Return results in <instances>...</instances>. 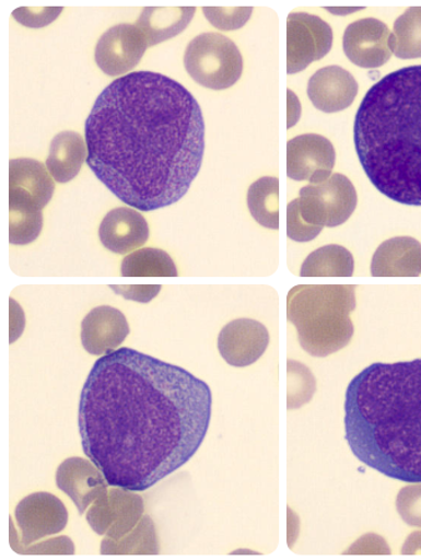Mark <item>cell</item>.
<instances>
[{
  "mask_svg": "<svg viewBox=\"0 0 421 560\" xmlns=\"http://www.w3.org/2000/svg\"><path fill=\"white\" fill-rule=\"evenodd\" d=\"M324 228L311 226L300 215L297 202L293 200L286 209V235L295 243H309Z\"/></svg>",
  "mask_w": 421,
  "mask_h": 560,
  "instance_id": "1f68e13d",
  "label": "cell"
},
{
  "mask_svg": "<svg viewBox=\"0 0 421 560\" xmlns=\"http://www.w3.org/2000/svg\"><path fill=\"white\" fill-rule=\"evenodd\" d=\"M148 47L145 34L137 24L115 25L98 39L95 61L106 75L120 77L140 63Z\"/></svg>",
  "mask_w": 421,
  "mask_h": 560,
  "instance_id": "30bf717a",
  "label": "cell"
},
{
  "mask_svg": "<svg viewBox=\"0 0 421 560\" xmlns=\"http://www.w3.org/2000/svg\"><path fill=\"white\" fill-rule=\"evenodd\" d=\"M330 14L335 15H349L360 11H363V7H327L325 8Z\"/></svg>",
  "mask_w": 421,
  "mask_h": 560,
  "instance_id": "74e56055",
  "label": "cell"
},
{
  "mask_svg": "<svg viewBox=\"0 0 421 560\" xmlns=\"http://www.w3.org/2000/svg\"><path fill=\"white\" fill-rule=\"evenodd\" d=\"M336 164V150L331 142L318 135H303L286 144V175L295 182L311 185L325 183Z\"/></svg>",
  "mask_w": 421,
  "mask_h": 560,
  "instance_id": "8fae6325",
  "label": "cell"
},
{
  "mask_svg": "<svg viewBox=\"0 0 421 560\" xmlns=\"http://www.w3.org/2000/svg\"><path fill=\"white\" fill-rule=\"evenodd\" d=\"M286 96H289V102H286V105H289V113H286V118H289V120H286V127L291 129L301 119L302 105L297 95H295L291 89L286 92Z\"/></svg>",
  "mask_w": 421,
  "mask_h": 560,
  "instance_id": "d590c367",
  "label": "cell"
},
{
  "mask_svg": "<svg viewBox=\"0 0 421 560\" xmlns=\"http://www.w3.org/2000/svg\"><path fill=\"white\" fill-rule=\"evenodd\" d=\"M98 236L107 250L130 254L148 242V221L133 208L114 209L103 219Z\"/></svg>",
  "mask_w": 421,
  "mask_h": 560,
  "instance_id": "ac0fdd59",
  "label": "cell"
},
{
  "mask_svg": "<svg viewBox=\"0 0 421 560\" xmlns=\"http://www.w3.org/2000/svg\"><path fill=\"white\" fill-rule=\"evenodd\" d=\"M355 305L354 284H300L286 298V317L297 328L302 349L324 359L351 342Z\"/></svg>",
  "mask_w": 421,
  "mask_h": 560,
  "instance_id": "5b68a950",
  "label": "cell"
},
{
  "mask_svg": "<svg viewBox=\"0 0 421 560\" xmlns=\"http://www.w3.org/2000/svg\"><path fill=\"white\" fill-rule=\"evenodd\" d=\"M397 511L408 526L421 528V482L401 488L397 497Z\"/></svg>",
  "mask_w": 421,
  "mask_h": 560,
  "instance_id": "f546056e",
  "label": "cell"
},
{
  "mask_svg": "<svg viewBox=\"0 0 421 560\" xmlns=\"http://www.w3.org/2000/svg\"><path fill=\"white\" fill-rule=\"evenodd\" d=\"M270 334L265 325L250 318H238L222 328L218 348L231 366L244 369L262 358Z\"/></svg>",
  "mask_w": 421,
  "mask_h": 560,
  "instance_id": "5bb4252c",
  "label": "cell"
},
{
  "mask_svg": "<svg viewBox=\"0 0 421 560\" xmlns=\"http://www.w3.org/2000/svg\"><path fill=\"white\" fill-rule=\"evenodd\" d=\"M389 47L400 59L421 58V7H411L394 23Z\"/></svg>",
  "mask_w": 421,
  "mask_h": 560,
  "instance_id": "4316f807",
  "label": "cell"
},
{
  "mask_svg": "<svg viewBox=\"0 0 421 560\" xmlns=\"http://www.w3.org/2000/svg\"><path fill=\"white\" fill-rule=\"evenodd\" d=\"M15 523L20 537L11 522V546L17 553L34 541L58 535L65 529L68 511L58 497L47 492L33 493L17 503Z\"/></svg>",
  "mask_w": 421,
  "mask_h": 560,
  "instance_id": "52a82bcc",
  "label": "cell"
},
{
  "mask_svg": "<svg viewBox=\"0 0 421 560\" xmlns=\"http://www.w3.org/2000/svg\"><path fill=\"white\" fill-rule=\"evenodd\" d=\"M109 288L124 299L141 302V304H148L154 300L161 290L160 284H125V287L114 284Z\"/></svg>",
  "mask_w": 421,
  "mask_h": 560,
  "instance_id": "836d02e7",
  "label": "cell"
},
{
  "mask_svg": "<svg viewBox=\"0 0 421 560\" xmlns=\"http://www.w3.org/2000/svg\"><path fill=\"white\" fill-rule=\"evenodd\" d=\"M354 142L376 190L421 207V66L393 71L370 89L355 115Z\"/></svg>",
  "mask_w": 421,
  "mask_h": 560,
  "instance_id": "277c9868",
  "label": "cell"
},
{
  "mask_svg": "<svg viewBox=\"0 0 421 560\" xmlns=\"http://www.w3.org/2000/svg\"><path fill=\"white\" fill-rule=\"evenodd\" d=\"M250 215L267 229H280V182L265 176L250 185L247 194Z\"/></svg>",
  "mask_w": 421,
  "mask_h": 560,
  "instance_id": "cb8c5ba5",
  "label": "cell"
},
{
  "mask_svg": "<svg viewBox=\"0 0 421 560\" xmlns=\"http://www.w3.org/2000/svg\"><path fill=\"white\" fill-rule=\"evenodd\" d=\"M104 556H155L159 541L155 524L148 515L142 517L137 528L121 539L105 538L102 544Z\"/></svg>",
  "mask_w": 421,
  "mask_h": 560,
  "instance_id": "d4e9b609",
  "label": "cell"
},
{
  "mask_svg": "<svg viewBox=\"0 0 421 560\" xmlns=\"http://www.w3.org/2000/svg\"><path fill=\"white\" fill-rule=\"evenodd\" d=\"M374 278H418L421 275V244L409 236L387 240L372 260Z\"/></svg>",
  "mask_w": 421,
  "mask_h": 560,
  "instance_id": "d6986e66",
  "label": "cell"
},
{
  "mask_svg": "<svg viewBox=\"0 0 421 560\" xmlns=\"http://www.w3.org/2000/svg\"><path fill=\"white\" fill-rule=\"evenodd\" d=\"M195 13V7H148L137 25L145 34L149 47H154L183 33Z\"/></svg>",
  "mask_w": 421,
  "mask_h": 560,
  "instance_id": "44dd1931",
  "label": "cell"
},
{
  "mask_svg": "<svg viewBox=\"0 0 421 560\" xmlns=\"http://www.w3.org/2000/svg\"><path fill=\"white\" fill-rule=\"evenodd\" d=\"M212 394L192 373L122 348L98 359L80 396L86 457L107 483L143 492L176 472L208 434Z\"/></svg>",
  "mask_w": 421,
  "mask_h": 560,
  "instance_id": "6da1fadb",
  "label": "cell"
},
{
  "mask_svg": "<svg viewBox=\"0 0 421 560\" xmlns=\"http://www.w3.org/2000/svg\"><path fill=\"white\" fill-rule=\"evenodd\" d=\"M334 46V31L319 16L291 13L286 20V73L297 74L325 58Z\"/></svg>",
  "mask_w": 421,
  "mask_h": 560,
  "instance_id": "ba28073f",
  "label": "cell"
},
{
  "mask_svg": "<svg viewBox=\"0 0 421 560\" xmlns=\"http://www.w3.org/2000/svg\"><path fill=\"white\" fill-rule=\"evenodd\" d=\"M62 7H22L13 12L14 20L28 28H43L57 21Z\"/></svg>",
  "mask_w": 421,
  "mask_h": 560,
  "instance_id": "4dcf8cb0",
  "label": "cell"
},
{
  "mask_svg": "<svg viewBox=\"0 0 421 560\" xmlns=\"http://www.w3.org/2000/svg\"><path fill=\"white\" fill-rule=\"evenodd\" d=\"M401 553L406 556L421 553V532L413 533V535L407 539L405 547H402Z\"/></svg>",
  "mask_w": 421,
  "mask_h": 560,
  "instance_id": "8d00e7d4",
  "label": "cell"
},
{
  "mask_svg": "<svg viewBox=\"0 0 421 560\" xmlns=\"http://www.w3.org/2000/svg\"><path fill=\"white\" fill-rule=\"evenodd\" d=\"M124 278H177L173 257L160 248H141L131 253L121 264Z\"/></svg>",
  "mask_w": 421,
  "mask_h": 560,
  "instance_id": "484cf974",
  "label": "cell"
},
{
  "mask_svg": "<svg viewBox=\"0 0 421 560\" xmlns=\"http://www.w3.org/2000/svg\"><path fill=\"white\" fill-rule=\"evenodd\" d=\"M86 159V140L75 131H62L51 140L47 167L54 180L66 184L75 179Z\"/></svg>",
  "mask_w": 421,
  "mask_h": 560,
  "instance_id": "7402d4cb",
  "label": "cell"
},
{
  "mask_svg": "<svg viewBox=\"0 0 421 560\" xmlns=\"http://www.w3.org/2000/svg\"><path fill=\"white\" fill-rule=\"evenodd\" d=\"M52 176L47 165L34 159L9 163V207L42 211L52 198Z\"/></svg>",
  "mask_w": 421,
  "mask_h": 560,
  "instance_id": "7c38bea8",
  "label": "cell"
},
{
  "mask_svg": "<svg viewBox=\"0 0 421 560\" xmlns=\"http://www.w3.org/2000/svg\"><path fill=\"white\" fill-rule=\"evenodd\" d=\"M75 547L69 537H58L42 544L25 547L21 555L30 556H73Z\"/></svg>",
  "mask_w": 421,
  "mask_h": 560,
  "instance_id": "d6a6232c",
  "label": "cell"
},
{
  "mask_svg": "<svg viewBox=\"0 0 421 560\" xmlns=\"http://www.w3.org/2000/svg\"><path fill=\"white\" fill-rule=\"evenodd\" d=\"M142 514L143 501L139 494L113 486L92 504L86 521L96 535L121 539L137 528Z\"/></svg>",
  "mask_w": 421,
  "mask_h": 560,
  "instance_id": "9c48e42d",
  "label": "cell"
},
{
  "mask_svg": "<svg viewBox=\"0 0 421 560\" xmlns=\"http://www.w3.org/2000/svg\"><path fill=\"white\" fill-rule=\"evenodd\" d=\"M390 31L387 24L366 18L348 25L343 37L346 56L353 65L375 69L387 65L393 51L389 47Z\"/></svg>",
  "mask_w": 421,
  "mask_h": 560,
  "instance_id": "4fadbf2b",
  "label": "cell"
},
{
  "mask_svg": "<svg viewBox=\"0 0 421 560\" xmlns=\"http://www.w3.org/2000/svg\"><path fill=\"white\" fill-rule=\"evenodd\" d=\"M390 548L381 536L370 535L358 539L346 555H390Z\"/></svg>",
  "mask_w": 421,
  "mask_h": 560,
  "instance_id": "e575fe53",
  "label": "cell"
},
{
  "mask_svg": "<svg viewBox=\"0 0 421 560\" xmlns=\"http://www.w3.org/2000/svg\"><path fill=\"white\" fill-rule=\"evenodd\" d=\"M184 63L197 84L212 91L234 86L244 71V58L236 44L219 33H203L191 40Z\"/></svg>",
  "mask_w": 421,
  "mask_h": 560,
  "instance_id": "8992f818",
  "label": "cell"
},
{
  "mask_svg": "<svg viewBox=\"0 0 421 560\" xmlns=\"http://www.w3.org/2000/svg\"><path fill=\"white\" fill-rule=\"evenodd\" d=\"M346 440L363 465L421 482V359L373 363L346 393Z\"/></svg>",
  "mask_w": 421,
  "mask_h": 560,
  "instance_id": "3957f363",
  "label": "cell"
},
{
  "mask_svg": "<svg viewBox=\"0 0 421 560\" xmlns=\"http://www.w3.org/2000/svg\"><path fill=\"white\" fill-rule=\"evenodd\" d=\"M130 328L127 317L112 306L96 307L82 323V343L87 353L105 355L114 352L127 339Z\"/></svg>",
  "mask_w": 421,
  "mask_h": 560,
  "instance_id": "e0dca14e",
  "label": "cell"
},
{
  "mask_svg": "<svg viewBox=\"0 0 421 560\" xmlns=\"http://www.w3.org/2000/svg\"><path fill=\"white\" fill-rule=\"evenodd\" d=\"M302 191L317 198L325 211L328 228L343 225L356 208L358 195L354 185L342 174H331L325 183L304 186Z\"/></svg>",
  "mask_w": 421,
  "mask_h": 560,
  "instance_id": "ffe728a7",
  "label": "cell"
},
{
  "mask_svg": "<svg viewBox=\"0 0 421 560\" xmlns=\"http://www.w3.org/2000/svg\"><path fill=\"white\" fill-rule=\"evenodd\" d=\"M86 164L127 206L142 211L182 200L199 175L204 121L176 80L133 71L98 95L85 122Z\"/></svg>",
  "mask_w": 421,
  "mask_h": 560,
  "instance_id": "7a4b0ae2",
  "label": "cell"
},
{
  "mask_svg": "<svg viewBox=\"0 0 421 560\" xmlns=\"http://www.w3.org/2000/svg\"><path fill=\"white\" fill-rule=\"evenodd\" d=\"M208 21L220 31H237L242 28L254 13L253 7H203Z\"/></svg>",
  "mask_w": 421,
  "mask_h": 560,
  "instance_id": "f1b7e54d",
  "label": "cell"
},
{
  "mask_svg": "<svg viewBox=\"0 0 421 560\" xmlns=\"http://www.w3.org/2000/svg\"><path fill=\"white\" fill-rule=\"evenodd\" d=\"M353 255L346 247L327 245L313 252L301 268L302 278H352Z\"/></svg>",
  "mask_w": 421,
  "mask_h": 560,
  "instance_id": "603a6c76",
  "label": "cell"
},
{
  "mask_svg": "<svg viewBox=\"0 0 421 560\" xmlns=\"http://www.w3.org/2000/svg\"><path fill=\"white\" fill-rule=\"evenodd\" d=\"M9 243L12 245H28L42 233V211L9 208Z\"/></svg>",
  "mask_w": 421,
  "mask_h": 560,
  "instance_id": "83f0119b",
  "label": "cell"
},
{
  "mask_svg": "<svg viewBox=\"0 0 421 560\" xmlns=\"http://www.w3.org/2000/svg\"><path fill=\"white\" fill-rule=\"evenodd\" d=\"M360 91L356 80L338 66L321 68L308 82V97L315 108L324 113H338L349 108Z\"/></svg>",
  "mask_w": 421,
  "mask_h": 560,
  "instance_id": "2e32d148",
  "label": "cell"
},
{
  "mask_svg": "<svg viewBox=\"0 0 421 560\" xmlns=\"http://www.w3.org/2000/svg\"><path fill=\"white\" fill-rule=\"evenodd\" d=\"M57 486L74 502L80 514H84L98 497L109 490L110 485L93 460L71 457L62 462L57 470Z\"/></svg>",
  "mask_w": 421,
  "mask_h": 560,
  "instance_id": "9a60e30c",
  "label": "cell"
}]
</instances>
